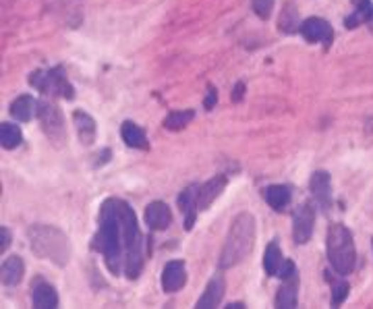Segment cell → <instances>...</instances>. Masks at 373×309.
Segmentation results:
<instances>
[{
	"instance_id": "cell-17",
	"label": "cell",
	"mask_w": 373,
	"mask_h": 309,
	"mask_svg": "<svg viewBox=\"0 0 373 309\" xmlns=\"http://www.w3.org/2000/svg\"><path fill=\"white\" fill-rule=\"evenodd\" d=\"M38 106H40V102H35L31 96H21V98H17V100L11 104V114H13L17 120L27 123V120H31L33 116H38Z\"/></svg>"
},
{
	"instance_id": "cell-23",
	"label": "cell",
	"mask_w": 373,
	"mask_h": 309,
	"mask_svg": "<svg viewBox=\"0 0 373 309\" xmlns=\"http://www.w3.org/2000/svg\"><path fill=\"white\" fill-rule=\"evenodd\" d=\"M0 141H2V147L4 150H15L21 141V129L17 125H11V123H2L0 125Z\"/></svg>"
},
{
	"instance_id": "cell-5",
	"label": "cell",
	"mask_w": 373,
	"mask_h": 309,
	"mask_svg": "<svg viewBox=\"0 0 373 309\" xmlns=\"http://www.w3.org/2000/svg\"><path fill=\"white\" fill-rule=\"evenodd\" d=\"M29 84L38 87L48 98H65V100H73L75 98V89H73V85L69 84L62 67H54V69H48V71L31 73L29 75Z\"/></svg>"
},
{
	"instance_id": "cell-10",
	"label": "cell",
	"mask_w": 373,
	"mask_h": 309,
	"mask_svg": "<svg viewBox=\"0 0 373 309\" xmlns=\"http://www.w3.org/2000/svg\"><path fill=\"white\" fill-rule=\"evenodd\" d=\"M224 187H226V176H224V174L213 176L212 181L199 185V189H197V199H195V208H197V212L208 210V208L213 203V199L224 191Z\"/></svg>"
},
{
	"instance_id": "cell-18",
	"label": "cell",
	"mask_w": 373,
	"mask_h": 309,
	"mask_svg": "<svg viewBox=\"0 0 373 309\" xmlns=\"http://www.w3.org/2000/svg\"><path fill=\"white\" fill-rule=\"evenodd\" d=\"M197 189H199V185H191V187H186L185 191L179 196V208L185 212V216H186V220H185L186 230H191V228H193V220H195V214H197V208H195Z\"/></svg>"
},
{
	"instance_id": "cell-32",
	"label": "cell",
	"mask_w": 373,
	"mask_h": 309,
	"mask_svg": "<svg viewBox=\"0 0 373 309\" xmlns=\"http://www.w3.org/2000/svg\"><path fill=\"white\" fill-rule=\"evenodd\" d=\"M355 2H361V0H355Z\"/></svg>"
},
{
	"instance_id": "cell-13",
	"label": "cell",
	"mask_w": 373,
	"mask_h": 309,
	"mask_svg": "<svg viewBox=\"0 0 373 309\" xmlns=\"http://www.w3.org/2000/svg\"><path fill=\"white\" fill-rule=\"evenodd\" d=\"M311 193L316 197V201L320 203L321 208H330L332 199H330V174L325 170H318L313 172L311 181H309Z\"/></svg>"
},
{
	"instance_id": "cell-15",
	"label": "cell",
	"mask_w": 373,
	"mask_h": 309,
	"mask_svg": "<svg viewBox=\"0 0 373 309\" xmlns=\"http://www.w3.org/2000/svg\"><path fill=\"white\" fill-rule=\"evenodd\" d=\"M31 301H33L35 308L40 309L58 308V295H56L54 286H50L48 282H35L33 293H31Z\"/></svg>"
},
{
	"instance_id": "cell-21",
	"label": "cell",
	"mask_w": 373,
	"mask_h": 309,
	"mask_svg": "<svg viewBox=\"0 0 373 309\" xmlns=\"http://www.w3.org/2000/svg\"><path fill=\"white\" fill-rule=\"evenodd\" d=\"M264 196H266L269 208H274L276 212L284 210L291 203V189L286 185H269L264 191Z\"/></svg>"
},
{
	"instance_id": "cell-31",
	"label": "cell",
	"mask_w": 373,
	"mask_h": 309,
	"mask_svg": "<svg viewBox=\"0 0 373 309\" xmlns=\"http://www.w3.org/2000/svg\"><path fill=\"white\" fill-rule=\"evenodd\" d=\"M243 87H245V85L239 84V85H237V89H235V100H237V102H239V100H240V94H243Z\"/></svg>"
},
{
	"instance_id": "cell-11",
	"label": "cell",
	"mask_w": 373,
	"mask_h": 309,
	"mask_svg": "<svg viewBox=\"0 0 373 309\" xmlns=\"http://www.w3.org/2000/svg\"><path fill=\"white\" fill-rule=\"evenodd\" d=\"M170 223H172V214L164 201H152L145 208V225L152 230H164L170 226Z\"/></svg>"
},
{
	"instance_id": "cell-3",
	"label": "cell",
	"mask_w": 373,
	"mask_h": 309,
	"mask_svg": "<svg viewBox=\"0 0 373 309\" xmlns=\"http://www.w3.org/2000/svg\"><path fill=\"white\" fill-rule=\"evenodd\" d=\"M29 237V247L42 259H50L56 266H67L71 257L69 239L65 232L48 225H35L27 230Z\"/></svg>"
},
{
	"instance_id": "cell-2",
	"label": "cell",
	"mask_w": 373,
	"mask_h": 309,
	"mask_svg": "<svg viewBox=\"0 0 373 309\" xmlns=\"http://www.w3.org/2000/svg\"><path fill=\"white\" fill-rule=\"evenodd\" d=\"M255 245V218L249 212L239 214L228 230L226 243L220 253V268H235L253 252Z\"/></svg>"
},
{
	"instance_id": "cell-24",
	"label": "cell",
	"mask_w": 373,
	"mask_h": 309,
	"mask_svg": "<svg viewBox=\"0 0 373 309\" xmlns=\"http://www.w3.org/2000/svg\"><path fill=\"white\" fill-rule=\"evenodd\" d=\"M369 17H372V4H369V0H361V2H357V11L347 17V21H345V26L348 28H357V26H361L363 21H369Z\"/></svg>"
},
{
	"instance_id": "cell-7",
	"label": "cell",
	"mask_w": 373,
	"mask_h": 309,
	"mask_svg": "<svg viewBox=\"0 0 373 309\" xmlns=\"http://www.w3.org/2000/svg\"><path fill=\"white\" fill-rule=\"evenodd\" d=\"M313 223H316L313 208L309 203L299 206L293 216V237L299 245H305L311 239V235H313Z\"/></svg>"
},
{
	"instance_id": "cell-28",
	"label": "cell",
	"mask_w": 373,
	"mask_h": 309,
	"mask_svg": "<svg viewBox=\"0 0 373 309\" xmlns=\"http://www.w3.org/2000/svg\"><path fill=\"white\" fill-rule=\"evenodd\" d=\"M347 295H348L347 282H340V284H336V286H334V293H332V301H334V305H340V303L347 299Z\"/></svg>"
},
{
	"instance_id": "cell-29",
	"label": "cell",
	"mask_w": 373,
	"mask_h": 309,
	"mask_svg": "<svg viewBox=\"0 0 373 309\" xmlns=\"http://www.w3.org/2000/svg\"><path fill=\"white\" fill-rule=\"evenodd\" d=\"M11 245V232L9 228H0V252H6V247Z\"/></svg>"
},
{
	"instance_id": "cell-4",
	"label": "cell",
	"mask_w": 373,
	"mask_h": 309,
	"mask_svg": "<svg viewBox=\"0 0 373 309\" xmlns=\"http://www.w3.org/2000/svg\"><path fill=\"white\" fill-rule=\"evenodd\" d=\"M328 259L340 276H347L355 270L357 264L355 241L352 232L345 225L336 223L328 228Z\"/></svg>"
},
{
	"instance_id": "cell-27",
	"label": "cell",
	"mask_w": 373,
	"mask_h": 309,
	"mask_svg": "<svg viewBox=\"0 0 373 309\" xmlns=\"http://www.w3.org/2000/svg\"><path fill=\"white\" fill-rule=\"evenodd\" d=\"M251 4H253V11H255V15H257V17L267 19V17L272 15L274 0H251Z\"/></svg>"
},
{
	"instance_id": "cell-26",
	"label": "cell",
	"mask_w": 373,
	"mask_h": 309,
	"mask_svg": "<svg viewBox=\"0 0 373 309\" xmlns=\"http://www.w3.org/2000/svg\"><path fill=\"white\" fill-rule=\"evenodd\" d=\"M296 21H299V15H296V9H293L291 4H286V9H282V15H280V21H278V29L291 33L296 29Z\"/></svg>"
},
{
	"instance_id": "cell-16",
	"label": "cell",
	"mask_w": 373,
	"mask_h": 309,
	"mask_svg": "<svg viewBox=\"0 0 373 309\" xmlns=\"http://www.w3.org/2000/svg\"><path fill=\"white\" fill-rule=\"evenodd\" d=\"M296 288H299V276L296 274L284 279V284L278 288V295H276V308L293 309L296 305Z\"/></svg>"
},
{
	"instance_id": "cell-12",
	"label": "cell",
	"mask_w": 373,
	"mask_h": 309,
	"mask_svg": "<svg viewBox=\"0 0 373 309\" xmlns=\"http://www.w3.org/2000/svg\"><path fill=\"white\" fill-rule=\"evenodd\" d=\"M23 274H26V266H23V259H21L19 255H11L9 259H4V264H2V268H0L2 284L15 286V284L21 282Z\"/></svg>"
},
{
	"instance_id": "cell-30",
	"label": "cell",
	"mask_w": 373,
	"mask_h": 309,
	"mask_svg": "<svg viewBox=\"0 0 373 309\" xmlns=\"http://www.w3.org/2000/svg\"><path fill=\"white\" fill-rule=\"evenodd\" d=\"M216 100H218V96H216V89L213 87H210V96H208V100H206V108L210 111L213 104H216Z\"/></svg>"
},
{
	"instance_id": "cell-25",
	"label": "cell",
	"mask_w": 373,
	"mask_h": 309,
	"mask_svg": "<svg viewBox=\"0 0 373 309\" xmlns=\"http://www.w3.org/2000/svg\"><path fill=\"white\" fill-rule=\"evenodd\" d=\"M193 116H195L193 111L170 113L168 116H166V120H164V127H166V129H170V131H179V129H183V127H186V125L193 120Z\"/></svg>"
},
{
	"instance_id": "cell-8",
	"label": "cell",
	"mask_w": 373,
	"mask_h": 309,
	"mask_svg": "<svg viewBox=\"0 0 373 309\" xmlns=\"http://www.w3.org/2000/svg\"><path fill=\"white\" fill-rule=\"evenodd\" d=\"M299 31H301V35H303L307 42H321V44H325V46H330V44H332V38H334V31L330 28V23L320 19V17H311V19L303 21Z\"/></svg>"
},
{
	"instance_id": "cell-1",
	"label": "cell",
	"mask_w": 373,
	"mask_h": 309,
	"mask_svg": "<svg viewBox=\"0 0 373 309\" xmlns=\"http://www.w3.org/2000/svg\"><path fill=\"white\" fill-rule=\"evenodd\" d=\"M94 252L104 255L106 268L135 281L143 268V237L131 206L118 197H110L100 208V225L91 243Z\"/></svg>"
},
{
	"instance_id": "cell-19",
	"label": "cell",
	"mask_w": 373,
	"mask_h": 309,
	"mask_svg": "<svg viewBox=\"0 0 373 309\" xmlns=\"http://www.w3.org/2000/svg\"><path fill=\"white\" fill-rule=\"evenodd\" d=\"M121 135H123V141H125L129 147L147 150V137H145L143 129H141L139 125L131 123V120L123 123V127H121Z\"/></svg>"
},
{
	"instance_id": "cell-22",
	"label": "cell",
	"mask_w": 373,
	"mask_h": 309,
	"mask_svg": "<svg viewBox=\"0 0 373 309\" xmlns=\"http://www.w3.org/2000/svg\"><path fill=\"white\" fill-rule=\"evenodd\" d=\"M282 264H284V257H282L280 247L276 243H269L266 249V255H264V270H266L267 276H278Z\"/></svg>"
},
{
	"instance_id": "cell-20",
	"label": "cell",
	"mask_w": 373,
	"mask_h": 309,
	"mask_svg": "<svg viewBox=\"0 0 373 309\" xmlns=\"http://www.w3.org/2000/svg\"><path fill=\"white\" fill-rule=\"evenodd\" d=\"M73 120H75L81 143H85V145L94 143V140H96V120L89 114L81 113V111L73 113Z\"/></svg>"
},
{
	"instance_id": "cell-9",
	"label": "cell",
	"mask_w": 373,
	"mask_h": 309,
	"mask_svg": "<svg viewBox=\"0 0 373 309\" xmlns=\"http://www.w3.org/2000/svg\"><path fill=\"white\" fill-rule=\"evenodd\" d=\"M186 282V270L185 264L174 259L168 262L162 270V288L164 293H177L179 288H183Z\"/></svg>"
},
{
	"instance_id": "cell-14",
	"label": "cell",
	"mask_w": 373,
	"mask_h": 309,
	"mask_svg": "<svg viewBox=\"0 0 373 309\" xmlns=\"http://www.w3.org/2000/svg\"><path fill=\"white\" fill-rule=\"evenodd\" d=\"M222 297H224V279H222L220 274H216L212 281L208 282V286H206L204 295L199 297L197 308L199 309L216 308V305H220Z\"/></svg>"
},
{
	"instance_id": "cell-6",
	"label": "cell",
	"mask_w": 373,
	"mask_h": 309,
	"mask_svg": "<svg viewBox=\"0 0 373 309\" xmlns=\"http://www.w3.org/2000/svg\"><path fill=\"white\" fill-rule=\"evenodd\" d=\"M38 118H40V123H42V131H44L54 143L65 141V137H67L65 120H62V114H60L58 106L54 104L52 100L40 102V106H38Z\"/></svg>"
}]
</instances>
